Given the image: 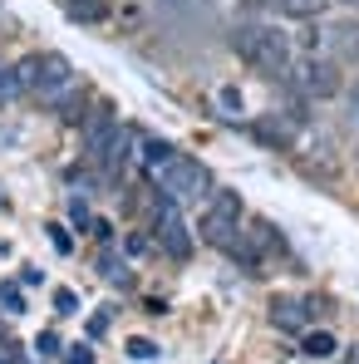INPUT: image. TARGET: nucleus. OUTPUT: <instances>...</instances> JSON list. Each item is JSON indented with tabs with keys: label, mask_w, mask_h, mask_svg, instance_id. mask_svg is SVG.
Listing matches in <instances>:
<instances>
[{
	"label": "nucleus",
	"mask_w": 359,
	"mask_h": 364,
	"mask_svg": "<svg viewBox=\"0 0 359 364\" xmlns=\"http://www.w3.org/2000/svg\"><path fill=\"white\" fill-rule=\"evenodd\" d=\"M153 232H158V246H163L173 261H187V256H192V232H187V222H182V212H178V202H173V197H163V202H158Z\"/></svg>",
	"instance_id": "obj_6"
},
{
	"label": "nucleus",
	"mask_w": 359,
	"mask_h": 364,
	"mask_svg": "<svg viewBox=\"0 0 359 364\" xmlns=\"http://www.w3.org/2000/svg\"><path fill=\"white\" fill-rule=\"evenodd\" d=\"M99 163H104V168H109V173H123V168H128V163H133V133H128V128H123V123H119V133H114V138H109V148H104V153H99Z\"/></svg>",
	"instance_id": "obj_9"
},
{
	"label": "nucleus",
	"mask_w": 359,
	"mask_h": 364,
	"mask_svg": "<svg viewBox=\"0 0 359 364\" xmlns=\"http://www.w3.org/2000/svg\"><path fill=\"white\" fill-rule=\"evenodd\" d=\"M0 310H5V315H20V310H25V296H20V286H15V281H5V286H0Z\"/></svg>",
	"instance_id": "obj_14"
},
{
	"label": "nucleus",
	"mask_w": 359,
	"mask_h": 364,
	"mask_svg": "<svg viewBox=\"0 0 359 364\" xmlns=\"http://www.w3.org/2000/svg\"><path fill=\"white\" fill-rule=\"evenodd\" d=\"M25 94V79H20V69H5L0 64V104H15Z\"/></svg>",
	"instance_id": "obj_13"
},
{
	"label": "nucleus",
	"mask_w": 359,
	"mask_h": 364,
	"mask_svg": "<svg viewBox=\"0 0 359 364\" xmlns=\"http://www.w3.org/2000/svg\"><path fill=\"white\" fill-rule=\"evenodd\" d=\"M305 355L330 360V355H335V335H325V330H320V335H310V340H305Z\"/></svg>",
	"instance_id": "obj_15"
},
{
	"label": "nucleus",
	"mask_w": 359,
	"mask_h": 364,
	"mask_svg": "<svg viewBox=\"0 0 359 364\" xmlns=\"http://www.w3.org/2000/svg\"><path fill=\"white\" fill-rule=\"evenodd\" d=\"M64 15L79 25H104L109 20V0H64Z\"/></svg>",
	"instance_id": "obj_10"
},
{
	"label": "nucleus",
	"mask_w": 359,
	"mask_h": 364,
	"mask_svg": "<svg viewBox=\"0 0 359 364\" xmlns=\"http://www.w3.org/2000/svg\"><path fill=\"white\" fill-rule=\"evenodd\" d=\"M325 5H330V0H276V10L291 15V20H320Z\"/></svg>",
	"instance_id": "obj_11"
},
{
	"label": "nucleus",
	"mask_w": 359,
	"mask_h": 364,
	"mask_svg": "<svg viewBox=\"0 0 359 364\" xmlns=\"http://www.w3.org/2000/svg\"><path fill=\"white\" fill-rule=\"evenodd\" d=\"M64 364H94V355H89V350L79 345V350H74V355H69V360H64Z\"/></svg>",
	"instance_id": "obj_22"
},
{
	"label": "nucleus",
	"mask_w": 359,
	"mask_h": 364,
	"mask_svg": "<svg viewBox=\"0 0 359 364\" xmlns=\"http://www.w3.org/2000/svg\"><path fill=\"white\" fill-rule=\"evenodd\" d=\"M35 350H40V355H55V350H60V335H55V330H45V335L35 340Z\"/></svg>",
	"instance_id": "obj_20"
},
{
	"label": "nucleus",
	"mask_w": 359,
	"mask_h": 364,
	"mask_svg": "<svg viewBox=\"0 0 359 364\" xmlns=\"http://www.w3.org/2000/svg\"><path fill=\"white\" fill-rule=\"evenodd\" d=\"M69 217H74V222H79V227H84V222H89V207H84V202H79V197H74V202H69Z\"/></svg>",
	"instance_id": "obj_21"
},
{
	"label": "nucleus",
	"mask_w": 359,
	"mask_h": 364,
	"mask_svg": "<svg viewBox=\"0 0 359 364\" xmlns=\"http://www.w3.org/2000/svg\"><path fill=\"white\" fill-rule=\"evenodd\" d=\"M325 60H335L340 69H355L359 64V20H330L325 25V40H320Z\"/></svg>",
	"instance_id": "obj_7"
},
{
	"label": "nucleus",
	"mask_w": 359,
	"mask_h": 364,
	"mask_svg": "<svg viewBox=\"0 0 359 364\" xmlns=\"http://www.w3.org/2000/svg\"><path fill=\"white\" fill-rule=\"evenodd\" d=\"M114 133H119V119H114L109 109H99L94 119H84V148H89V158H99V153L109 148Z\"/></svg>",
	"instance_id": "obj_8"
},
{
	"label": "nucleus",
	"mask_w": 359,
	"mask_h": 364,
	"mask_svg": "<svg viewBox=\"0 0 359 364\" xmlns=\"http://www.w3.org/2000/svg\"><path fill=\"white\" fill-rule=\"evenodd\" d=\"M153 178H158V192L173 197V202H197V197L207 202V192H212V173L187 153H173L168 163H158Z\"/></svg>",
	"instance_id": "obj_4"
},
{
	"label": "nucleus",
	"mask_w": 359,
	"mask_h": 364,
	"mask_svg": "<svg viewBox=\"0 0 359 364\" xmlns=\"http://www.w3.org/2000/svg\"><path fill=\"white\" fill-rule=\"evenodd\" d=\"M345 364H359V345H355V350H350V360H345Z\"/></svg>",
	"instance_id": "obj_24"
},
{
	"label": "nucleus",
	"mask_w": 359,
	"mask_h": 364,
	"mask_svg": "<svg viewBox=\"0 0 359 364\" xmlns=\"http://www.w3.org/2000/svg\"><path fill=\"white\" fill-rule=\"evenodd\" d=\"M271 320H276L281 330H300V320H305V315H300L296 301H271Z\"/></svg>",
	"instance_id": "obj_12"
},
{
	"label": "nucleus",
	"mask_w": 359,
	"mask_h": 364,
	"mask_svg": "<svg viewBox=\"0 0 359 364\" xmlns=\"http://www.w3.org/2000/svg\"><path fill=\"white\" fill-rule=\"evenodd\" d=\"M286 79H291V94H300L305 104H320V99H340L345 94L340 64L325 60V55H300V60H291Z\"/></svg>",
	"instance_id": "obj_3"
},
{
	"label": "nucleus",
	"mask_w": 359,
	"mask_h": 364,
	"mask_svg": "<svg viewBox=\"0 0 359 364\" xmlns=\"http://www.w3.org/2000/svg\"><path fill=\"white\" fill-rule=\"evenodd\" d=\"M20 79H25V94H40L45 104L55 109H69L74 104V89H79V74L64 55H30V60L15 64Z\"/></svg>",
	"instance_id": "obj_2"
},
{
	"label": "nucleus",
	"mask_w": 359,
	"mask_h": 364,
	"mask_svg": "<svg viewBox=\"0 0 359 364\" xmlns=\"http://www.w3.org/2000/svg\"><path fill=\"white\" fill-rule=\"evenodd\" d=\"M0 207H5V192H0Z\"/></svg>",
	"instance_id": "obj_25"
},
{
	"label": "nucleus",
	"mask_w": 359,
	"mask_h": 364,
	"mask_svg": "<svg viewBox=\"0 0 359 364\" xmlns=\"http://www.w3.org/2000/svg\"><path fill=\"white\" fill-rule=\"evenodd\" d=\"M178 148L173 143H143V158H148V168H158V163H168Z\"/></svg>",
	"instance_id": "obj_16"
},
{
	"label": "nucleus",
	"mask_w": 359,
	"mask_h": 364,
	"mask_svg": "<svg viewBox=\"0 0 359 364\" xmlns=\"http://www.w3.org/2000/svg\"><path fill=\"white\" fill-rule=\"evenodd\" d=\"M241 217H246V207H241L237 192H222V187H212L207 192V202H202V217H197V232H202V242L212 246H232V237L241 232Z\"/></svg>",
	"instance_id": "obj_5"
},
{
	"label": "nucleus",
	"mask_w": 359,
	"mask_h": 364,
	"mask_svg": "<svg viewBox=\"0 0 359 364\" xmlns=\"http://www.w3.org/2000/svg\"><path fill=\"white\" fill-rule=\"evenodd\" d=\"M128 355H133V360H153L158 345H153V340H128Z\"/></svg>",
	"instance_id": "obj_18"
},
{
	"label": "nucleus",
	"mask_w": 359,
	"mask_h": 364,
	"mask_svg": "<svg viewBox=\"0 0 359 364\" xmlns=\"http://www.w3.org/2000/svg\"><path fill=\"white\" fill-rule=\"evenodd\" d=\"M55 310H60V315H79V301H74V291H55Z\"/></svg>",
	"instance_id": "obj_19"
},
{
	"label": "nucleus",
	"mask_w": 359,
	"mask_h": 364,
	"mask_svg": "<svg viewBox=\"0 0 359 364\" xmlns=\"http://www.w3.org/2000/svg\"><path fill=\"white\" fill-rule=\"evenodd\" d=\"M0 364H5V360H0Z\"/></svg>",
	"instance_id": "obj_27"
},
{
	"label": "nucleus",
	"mask_w": 359,
	"mask_h": 364,
	"mask_svg": "<svg viewBox=\"0 0 359 364\" xmlns=\"http://www.w3.org/2000/svg\"><path fill=\"white\" fill-rule=\"evenodd\" d=\"M163 10H182V5H192V0H158Z\"/></svg>",
	"instance_id": "obj_23"
},
{
	"label": "nucleus",
	"mask_w": 359,
	"mask_h": 364,
	"mask_svg": "<svg viewBox=\"0 0 359 364\" xmlns=\"http://www.w3.org/2000/svg\"><path fill=\"white\" fill-rule=\"evenodd\" d=\"M355 158H359V148H355Z\"/></svg>",
	"instance_id": "obj_26"
},
{
	"label": "nucleus",
	"mask_w": 359,
	"mask_h": 364,
	"mask_svg": "<svg viewBox=\"0 0 359 364\" xmlns=\"http://www.w3.org/2000/svg\"><path fill=\"white\" fill-rule=\"evenodd\" d=\"M232 50H237V60H246L256 74H286L291 69V35L286 30H276V25H266V20H241L232 25Z\"/></svg>",
	"instance_id": "obj_1"
},
{
	"label": "nucleus",
	"mask_w": 359,
	"mask_h": 364,
	"mask_svg": "<svg viewBox=\"0 0 359 364\" xmlns=\"http://www.w3.org/2000/svg\"><path fill=\"white\" fill-rule=\"evenodd\" d=\"M345 119L359 123V74H355V89H345Z\"/></svg>",
	"instance_id": "obj_17"
}]
</instances>
